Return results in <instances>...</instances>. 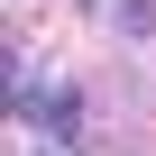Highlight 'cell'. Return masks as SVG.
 <instances>
[{
	"label": "cell",
	"mask_w": 156,
	"mask_h": 156,
	"mask_svg": "<svg viewBox=\"0 0 156 156\" xmlns=\"http://www.w3.org/2000/svg\"><path fill=\"white\" fill-rule=\"evenodd\" d=\"M110 28L147 46V37H156V0H110Z\"/></svg>",
	"instance_id": "6da1fadb"
},
{
	"label": "cell",
	"mask_w": 156,
	"mask_h": 156,
	"mask_svg": "<svg viewBox=\"0 0 156 156\" xmlns=\"http://www.w3.org/2000/svg\"><path fill=\"white\" fill-rule=\"evenodd\" d=\"M46 156H64V147H46Z\"/></svg>",
	"instance_id": "7a4b0ae2"
}]
</instances>
